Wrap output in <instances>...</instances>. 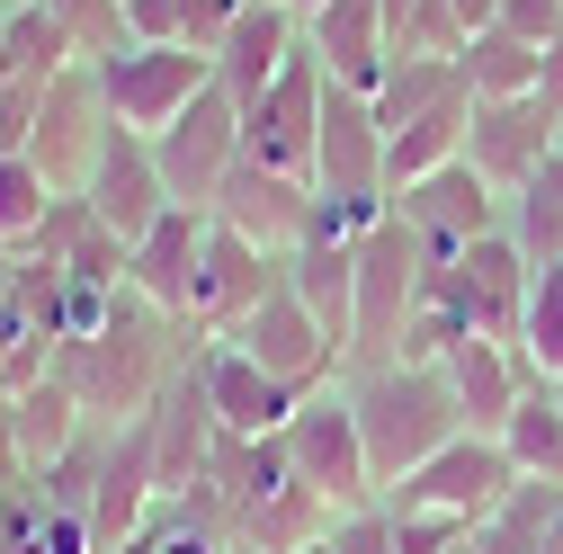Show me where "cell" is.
Masks as SVG:
<instances>
[{"label":"cell","mask_w":563,"mask_h":554,"mask_svg":"<svg viewBox=\"0 0 563 554\" xmlns=\"http://www.w3.org/2000/svg\"><path fill=\"white\" fill-rule=\"evenodd\" d=\"M153 144V162H162V188H170V206H197V215H216V197H224V179L242 170V108L206 81L162 134H144Z\"/></svg>","instance_id":"cell-4"},{"label":"cell","mask_w":563,"mask_h":554,"mask_svg":"<svg viewBox=\"0 0 563 554\" xmlns=\"http://www.w3.org/2000/svg\"><path fill=\"white\" fill-rule=\"evenodd\" d=\"M510 483H519V465H510V447L501 439H483V430H465V439H448L430 465H411L402 483H394V510H439V519H465V528H483L492 510L510 501Z\"/></svg>","instance_id":"cell-10"},{"label":"cell","mask_w":563,"mask_h":554,"mask_svg":"<svg viewBox=\"0 0 563 554\" xmlns=\"http://www.w3.org/2000/svg\"><path fill=\"white\" fill-rule=\"evenodd\" d=\"M0 10H10V0H0Z\"/></svg>","instance_id":"cell-44"},{"label":"cell","mask_w":563,"mask_h":554,"mask_svg":"<svg viewBox=\"0 0 563 554\" xmlns=\"http://www.w3.org/2000/svg\"><path fill=\"white\" fill-rule=\"evenodd\" d=\"M322 90H331V73H322V54L305 45L287 73H277L251 108H242V144H251V162H268V170H287V179H305L313 188V144H322Z\"/></svg>","instance_id":"cell-12"},{"label":"cell","mask_w":563,"mask_h":554,"mask_svg":"<svg viewBox=\"0 0 563 554\" xmlns=\"http://www.w3.org/2000/svg\"><path fill=\"white\" fill-rule=\"evenodd\" d=\"M545 554H563V483H554V545Z\"/></svg>","instance_id":"cell-38"},{"label":"cell","mask_w":563,"mask_h":554,"mask_svg":"<svg viewBox=\"0 0 563 554\" xmlns=\"http://www.w3.org/2000/svg\"><path fill=\"white\" fill-rule=\"evenodd\" d=\"M439 376H448V394H456V411H465V430H483V439H501V421L519 411V394L537 385L510 340H474V331L439 350Z\"/></svg>","instance_id":"cell-20"},{"label":"cell","mask_w":563,"mask_h":554,"mask_svg":"<svg viewBox=\"0 0 563 554\" xmlns=\"http://www.w3.org/2000/svg\"><path fill=\"white\" fill-rule=\"evenodd\" d=\"M456 554H474V545H456Z\"/></svg>","instance_id":"cell-43"},{"label":"cell","mask_w":563,"mask_h":554,"mask_svg":"<svg viewBox=\"0 0 563 554\" xmlns=\"http://www.w3.org/2000/svg\"><path fill=\"white\" fill-rule=\"evenodd\" d=\"M385 215H394V224H411L420 242H430V259H456V251H474V242H492V233L510 224V197L492 188L465 153H456V162H439V170L402 179Z\"/></svg>","instance_id":"cell-6"},{"label":"cell","mask_w":563,"mask_h":554,"mask_svg":"<svg viewBox=\"0 0 563 554\" xmlns=\"http://www.w3.org/2000/svg\"><path fill=\"white\" fill-rule=\"evenodd\" d=\"M287 10H296V19H313V10H322V0H287Z\"/></svg>","instance_id":"cell-40"},{"label":"cell","mask_w":563,"mask_h":554,"mask_svg":"<svg viewBox=\"0 0 563 554\" xmlns=\"http://www.w3.org/2000/svg\"><path fill=\"white\" fill-rule=\"evenodd\" d=\"M27 492V465H19V447H10V430H0V510H10Z\"/></svg>","instance_id":"cell-35"},{"label":"cell","mask_w":563,"mask_h":554,"mask_svg":"<svg viewBox=\"0 0 563 554\" xmlns=\"http://www.w3.org/2000/svg\"><path fill=\"white\" fill-rule=\"evenodd\" d=\"M554 153H563V125H554Z\"/></svg>","instance_id":"cell-41"},{"label":"cell","mask_w":563,"mask_h":554,"mask_svg":"<svg viewBox=\"0 0 563 554\" xmlns=\"http://www.w3.org/2000/svg\"><path fill=\"white\" fill-rule=\"evenodd\" d=\"M99 73V99L125 134H162L206 81H216V54H197V45H125L108 63H90Z\"/></svg>","instance_id":"cell-9"},{"label":"cell","mask_w":563,"mask_h":554,"mask_svg":"<svg viewBox=\"0 0 563 554\" xmlns=\"http://www.w3.org/2000/svg\"><path fill=\"white\" fill-rule=\"evenodd\" d=\"M528 277H537V259H528L510 233H492V242H474V251L439 259V277H430V304H439V313H456L474 340H510V350H519Z\"/></svg>","instance_id":"cell-8"},{"label":"cell","mask_w":563,"mask_h":554,"mask_svg":"<svg viewBox=\"0 0 563 554\" xmlns=\"http://www.w3.org/2000/svg\"><path fill=\"white\" fill-rule=\"evenodd\" d=\"M162 510V456H153V411L144 421H99V474H90V536L99 554L144 536V519Z\"/></svg>","instance_id":"cell-13"},{"label":"cell","mask_w":563,"mask_h":554,"mask_svg":"<svg viewBox=\"0 0 563 554\" xmlns=\"http://www.w3.org/2000/svg\"><path fill=\"white\" fill-rule=\"evenodd\" d=\"M188 358H197V331L188 322L153 313L144 296H117V313L90 340H63V350H54V376L81 394L90 421H144Z\"/></svg>","instance_id":"cell-1"},{"label":"cell","mask_w":563,"mask_h":554,"mask_svg":"<svg viewBox=\"0 0 563 554\" xmlns=\"http://www.w3.org/2000/svg\"><path fill=\"white\" fill-rule=\"evenodd\" d=\"M224 340H233V350H251L268 376H287L296 394H322V385H340V376H349L340 340L305 313V296L287 287V268H277V287H268V296L242 313V331H224Z\"/></svg>","instance_id":"cell-11"},{"label":"cell","mask_w":563,"mask_h":554,"mask_svg":"<svg viewBox=\"0 0 563 554\" xmlns=\"http://www.w3.org/2000/svg\"><path fill=\"white\" fill-rule=\"evenodd\" d=\"M537 268H563V153H545V170L510 197V224H501Z\"/></svg>","instance_id":"cell-29"},{"label":"cell","mask_w":563,"mask_h":554,"mask_svg":"<svg viewBox=\"0 0 563 554\" xmlns=\"http://www.w3.org/2000/svg\"><path fill=\"white\" fill-rule=\"evenodd\" d=\"M108 134H117V117H108V99H99V73L73 63V73L45 81V108H36V125H27V162L45 170L54 197H81L90 170H99V153H108Z\"/></svg>","instance_id":"cell-7"},{"label":"cell","mask_w":563,"mask_h":554,"mask_svg":"<svg viewBox=\"0 0 563 554\" xmlns=\"http://www.w3.org/2000/svg\"><path fill=\"white\" fill-rule=\"evenodd\" d=\"M216 224H233V233H242V242H260L268 259H287V251L313 233V188L242 153V170H233V179H224V197H216Z\"/></svg>","instance_id":"cell-19"},{"label":"cell","mask_w":563,"mask_h":554,"mask_svg":"<svg viewBox=\"0 0 563 554\" xmlns=\"http://www.w3.org/2000/svg\"><path fill=\"white\" fill-rule=\"evenodd\" d=\"M519 358L537 385L563 376V268H537L528 277V313H519Z\"/></svg>","instance_id":"cell-30"},{"label":"cell","mask_w":563,"mask_h":554,"mask_svg":"<svg viewBox=\"0 0 563 554\" xmlns=\"http://www.w3.org/2000/svg\"><path fill=\"white\" fill-rule=\"evenodd\" d=\"M448 19H456V27H465V36H483V27H492V19H501V0H448Z\"/></svg>","instance_id":"cell-36"},{"label":"cell","mask_w":563,"mask_h":554,"mask_svg":"<svg viewBox=\"0 0 563 554\" xmlns=\"http://www.w3.org/2000/svg\"><path fill=\"white\" fill-rule=\"evenodd\" d=\"M45 215H54V188H45V170H36L27 153H0V251H27Z\"/></svg>","instance_id":"cell-31"},{"label":"cell","mask_w":563,"mask_h":554,"mask_svg":"<svg viewBox=\"0 0 563 554\" xmlns=\"http://www.w3.org/2000/svg\"><path fill=\"white\" fill-rule=\"evenodd\" d=\"M554 125H563V108H545L537 90H528V99H474L465 162L501 188V197H519V188L545 170V153H554Z\"/></svg>","instance_id":"cell-15"},{"label":"cell","mask_w":563,"mask_h":554,"mask_svg":"<svg viewBox=\"0 0 563 554\" xmlns=\"http://www.w3.org/2000/svg\"><path fill=\"white\" fill-rule=\"evenodd\" d=\"M287 287L305 296V313L340 340V358H349V340H358V242L305 233V242L287 251Z\"/></svg>","instance_id":"cell-24"},{"label":"cell","mask_w":563,"mask_h":554,"mask_svg":"<svg viewBox=\"0 0 563 554\" xmlns=\"http://www.w3.org/2000/svg\"><path fill=\"white\" fill-rule=\"evenodd\" d=\"M0 268H10V251H0Z\"/></svg>","instance_id":"cell-42"},{"label":"cell","mask_w":563,"mask_h":554,"mask_svg":"<svg viewBox=\"0 0 563 554\" xmlns=\"http://www.w3.org/2000/svg\"><path fill=\"white\" fill-rule=\"evenodd\" d=\"M0 430H10V447H19V465H27V483H36L45 465H63V456L90 439V411H81V394L63 385V376H36L27 394L0 402Z\"/></svg>","instance_id":"cell-23"},{"label":"cell","mask_w":563,"mask_h":554,"mask_svg":"<svg viewBox=\"0 0 563 554\" xmlns=\"http://www.w3.org/2000/svg\"><path fill=\"white\" fill-rule=\"evenodd\" d=\"M108 554H153V545H144V536H125V545H108Z\"/></svg>","instance_id":"cell-39"},{"label":"cell","mask_w":563,"mask_h":554,"mask_svg":"<svg viewBox=\"0 0 563 554\" xmlns=\"http://www.w3.org/2000/svg\"><path fill=\"white\" fill-rule=\"evenodd\" d=\"M277 447H287V474L305 483L313 501H331V510H358V501H376L367 439H358V411H349V394H340V385L305 394V402H296V421L277 430Z\"/></svg>","instance_id":"cell-5"},{"label":"cell","mask_w":563,"mask_h":554,"mask_svg":"<svg viewBox=\"0 0 563 554\" xmlns=\"http://www.w3.org/2000/svg\"><path fill=\"white\" fill-rule=\"evenodd\" d=\"M492 27H510L528 45H554L563 36V0H501V19H492Z\"/></svg>","instance_id":"cell-34"},{"label":"cell","mask_w":563,"mask_h":554,"mask_svg":"<svg viewBox=\"0 0 563 554\" xmlns=\"http://www.w3.org/2000/svg\"><path fill=\"white\" fill-rule=\"evenodd\" d=\"M501 447L519 465V483H563V394L554 385H528L519 411L501 421Z\"/></svg>","instance_id":"cell-26"},{"label":"cell","mask_w":563,"mask_h":554,"mask_svg":"<svg viewBox=\"0 0 563 554\" xmlns=\"http://www.w3.org/2000/svg\"><path fill=\"white\" fill-rule=\"evenodd\" d=\"M197 385H206V402H216L224 439H277L296 421V402H305L287 376H268L251 350H233V340H197Z\"/></svg>","instance_id":"cell-16"},{"label":"cell","mask_w":563,"mask_h":554,"mask_svg":"<svg viewBox=\"0 0 563 554\" xmlns=\"http://www.w3.org/2000/svg\"><path fill=\"white\" fill-rule=\"evenodd\" d=\"M81 206H90V215L134 251V242H144L162 215H170V188H162V162H153V144H144V134H108V153H99V170H90V188H81Z\"/></svg>","instance_id":"cell-17"},{"label":"cell","mask_w":563,"mask_h":554,"mask_svg":"<svg viewBox=\"0 0 563 554\" xmlns=\"http://www.w3.org/2000/svg\"><path fill=\"white\" fill-rule=\"evenodd\" d=\"M430 277H439V259H430V242L411 224L385 215L376 233H358V340H349V376L402 358V331L430 304Z\"/></svg>","instance_id":"cell-3"},{"label":"cell","mask_w":563,"mask_h":554,"mask_svg":"<svg viewBox=\"0 0 563 554\" xmlns=\"http://www.w3.org/2000/svg\"><path fill=\"white\" fill-rule=\"evenodd\" d=\"M45 10L63 19V36H73L81 63H108L134 45V19H125V0H45Z\"/></svg>","instance_id":"cell-32"},{"label":"cell","mask_w":563,"mask_h":554,"mask_svg":"<svg viewBox=\"0 0 563 554\" xmlns=\"http://www.w3.org/2000/svg\"><path fill=\"white\" fill-rule=\"evenodd\" d=\"M277 268L287 259H268L260 242H242L233 224H206V251H197V287H188V331L197 340H224L242 331V313L277 287Z\"/></svg>","instance_id":"cell-14"},{"label":"cell","mask_w":563,"mask_h":554,"mask_svg":"<svg viewBox=\"0 0 563 554\" xmlns=\"http://www.w3.org/2000/svg\"><path fill=\"white\" fill-rule=\"evenodd\" d=\"M322 545H331V554H394V510H385V501H358V510H340Z\"/></svg>","instance_id":"cell-33"},{"label":"cell","mask_w":563,"mask_h":554,"mask_svg":"<svg viewBox=\"0 0 563 554\" xmlns=\"http://www.w3.org/2000/svg\"><path fill=\"white\" fill-rule=\"evenodd\" d=\"M206 224L216 215H197V206H170V215L125 251V296H144L153 313L188 322V287H197V251H206Z\"/></svg>","instance_id":"cell-21"},{"label":"cell","mask_w":563,"mask_h":554,"mask_svg":"<svg viewBox=\"0 0 563 554\" xmlns=\"http://www.w3.org/2000/svg\"><path fill=\"white\" fill-rule=\"evenodd\" d=\"M456 81H465L456 63H420V54H394V63H385V81L367 90V99H376V125H385V144H394V134H402L411 117H430V108H439Z\"/></svg>","instance_id":"cell-28"},{"label":"cell","mask_w":563,"mask_h":554,"mask_svg":"<svg viewBox=\"0 0 563 554\" xmlns=\"http://www.w3.org/2000/svg\"><path fill=\"white\" fill-rule=\"evenodd\" d=\"M305 45L322 54V73H331L340 90H376L385 63H394V45H385V0H322V10L305 19Z\"/></svg>","instance_id":"cell-22"},{"label":"cell","mask_w":563,"mask_h":554,"mask_svg":"<svg viewBox=\"0 0 563 554\" xmlns=\"http://www.w3.org/2000/svg\"><path fill=\"white\" fill-rule=\"evenodd\" d=\"M456 73H465L474 99H528L537 73H545V45H528V36H510V27H483V36H465Z\"/></svg>","instance_id":"cell-25"},{"label":"cell","mask_w":563,"mask_h":554,"mask_svg":"<svg viewBox=\"0 0 563 554\" xmlns=\"http://www.w3.org/2000/svg\"><path fill=\"white\" fill-rule=\"evenodd\" d=\"M296 54H305V19L287 10V0H242L233 27H224V45H216V90L233 108H251Z\"/></svg>","instance_id":"cell-18"},{"label":"cell","mask_w":563,"mask_h":554,"mask_svg":"<svg viewBox=\"0 0 563 554\" xmlns=\"http://www.w3.org/2000/svg\"><path fill=\"white\" fill-rule=\"evenodd\" d=\"M537 99H545V108H563V36L545 45V73H537Z\"/></svg>","instance_id":"cell-37"},{"label":"cell","mask_w":563,"mask_h":554,"mask_svg":"<svg viewBox=\"0 0 563 554\" xmlns=\"http://www.w3.org/2000/svg\"><path fill=\"white\" fill-rule=\"evenodd\" d=\"M349 411H358V439H367V474H376V501L411 465H430L448 439H465V411L448 394L439 367L420 358H394V367H367V376H340Z\"/></svg>","instance_id":"cell-2"},{"label":"cell","mask_w":563,"mask_h":554,"mask_svg":"<svg viewBox=\"0 0 563 554\" xmlns=\"http://www.w3.org/2000/svg\"><path fill=\"white\" fill-rule=\"evenodd\" d=\"M0 36H10V81H54V73H73V63H81L45 0H10V10H0Z\"/></svg>","instance_id":"cell-27"}]
</instances>
